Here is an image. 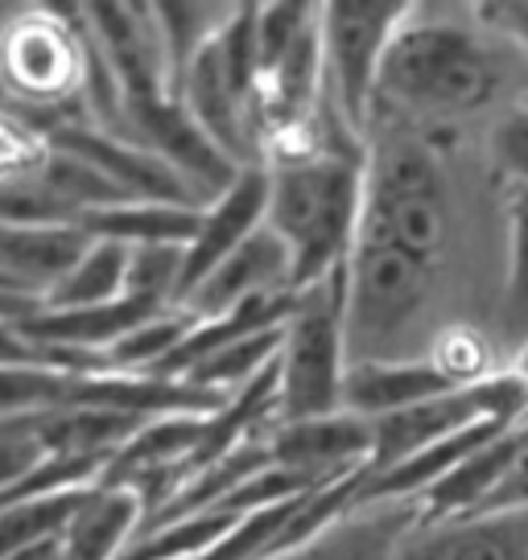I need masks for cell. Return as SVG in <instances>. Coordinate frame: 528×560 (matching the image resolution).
<instances>
[{
    "label": "cell",
    "mask_w": 528,
    "mask_h": 560,
    "mask_svg": "<svg viewBox=\"0 0 528 560\" xmlns=\"http://www.w3.org/2000/svg\"><path fill=\"white\" fill-rule=\"evenodd\" d=\"M508 54L479 25L471 4H413L388 46L376 107L413 124L479 116L508 91Z\"/></svg>",
    "instance_id": "6da1fadb"
},
{
    "label": "cell",
    "mask_w": 528,
    "mask_h": 560,
    "mask_svg": "<svg viewBox=\"0 0 528 560\" xmlns=\"http://www.w3.org/2000/svg\"><path fill=\"white\" fill-rule=\"evenodd\" d=\"M368 158L318 153L268 165V223L294 260V293L347 268L364 223Z\"/></svg>",
    "instance_id": "7a4b0ae2"
},
{
    "label": "cell",
    "mask_w": 528,
    "mask_h": 560,
    "mask_svg": "<svg viewBox=\"0 0 528 560\" xmlns=\"http://www.w3.org/2000/svg\"><path fill=\"white\" fill-rule=\"evenodd\" d=\"M359 240L388 244L438 268L455 240V207L441 158L422 137H384L368 149V198Z\"/></svg>",
    "instance_id": "3957f363"
},
{
    "label": "cell",
    "mask_w": 528,
    "mask_h": 560,
    "mask_svg": "<svg viewBox=\"0 0 528 560\" xmlns=\"http://www.w3.org/2000/svg\"><path fill=\"white\" fill-rule=\"evenodd\" d=\"M352 371L347 338V268L301 289L277 354V424L343 412Z\"/></svg>",
    "instance_id": "277c9868"
},
{
    "label": "cell",
    "mask_w": 528,
    "mask_h": 560,
    "mask_svg": "<svg viewBox=\"0 0 528 560\" xmlns=\"http://www.w3.org/2000/svg\"><path fill=\"white\" fill-rule=\"evenodd\" d=\"M438 289V268L371 240H355L347 260V338L352 363L401 359L405 338L425 314Z\"/></svg>",
    "instance_id": "5b68a950"
},
{
    "label": "cell",
    "mask_w": 528,
    "mask_h": 560,
    "mask_svg": "<svg viewBox=\"0 0 528 560\" xmlns=\"http://www.w3.org/2000/svg\"><path fill=\"white\" fill-rule=\"evenodd\" d=\"M413 4L397 0H335L322 4V67H326V104L343 124L368 140L376 116V88L388 46L405 25Z\"/></svg>",
    "instance_id": "8992f818"
},
{
    "label": "cell",
    "mask_w": 528,
    "mask_h": 560,
    "mask_svg": "<svg viewBox=\"0 0 528 560\" xmlns=\"http://www.w3.org/2000/svg\"><path fill=\"white\" fill-rule=\"evenodd\" d=\"M0 83L21 107L46 112L50 132L79 116H62L71 95H83V42L79 25L54 13H30L0 34Z\"/></svg>",
    "instance_id": "52a82bcc"
},
{
    "label": "cell",
    "mask_w": 528,
    "mask_h": 560,
    "mask_svg": "<svg viewBox=\"0 0 528 560\" xmlns=\"http://www.w3.org/2000/svg\"><path fill=\"white\" fill-rule=\"evenodd\" d=\"M46 144L91 161L128 202H170V207L207 210L191 182L177 174L170 161H161L153 149H145L137 140L107 137L100 128H91L88 120H71L62 128H54Z\"/></svg>",
    "instance_id": "ba28073f"
},
{
    "label": "cell",
    "mask_w": 528,
    "mask_h": 560,
    "mask_svg": "<svg viewBox=\"0 0 528 560\" xmlns=\"http://www.w3.org/2000/svg\"><path fill=\"white\" fill-rule=\"evenodd\" d=\"M371 420L355 412H335L318 420H294L268 429V457L282 470L301 474L310 487H335L371 462Z\"/></svg>",
    "instance_id": "9c48e42d"
},
{
    "label": "cell",
    "mask_w": 528,
    "mask_h": 560,
    "mask_svg": "<svg viewBox=\"0 0 528 560\" xmlns=\"http://www.w3.org/2000/svg\"><path fill=\"white\" fill-rule=\"evenodd\" d=\"M264 223H268V165H252L203 210L198 235L186 247V272H182L177 305L191 298L231 252H240Z\"/></svg>",
    "instance_id": "30bf717a"
},
{
    "label": "cell",
    "mask_w": 528,
    "mask_h": 560,
    "mask_svg": "<svg viewBox=\"0 0 528 560\" xmlns=\"http://www.w3.org/2000/svg\"><path fill=\"white\" fill-rule=\"evenodd\" d=\"M425 520L422 499H376L355 503L314 540L298 544L294 552L273 560H401L405 540Z\"/></svg>",
    "instance_id": "8fae6325"
},
{
    "label": "cell",
    "mask_w": 528,
    "mask_h": 560,
    "mask_svg": "<svg viewBox=\"0 0 528 560\" xmlns=\"http://www.w3.org/2000/svg\"><path fill=\"white\" fill-rule=\"evenodd\" d=\"M277 293H294V260H289L282 240L268 228H261L240 252H231L177 310L191 314L194 322H215V317L231 314L244 301L277 298Z\"/></svg>",
    "instance_id": "7c38bea8"
},
{
    "label": "cell",
    "mask_w": 528,
    "mask_h": 560,
    "mask_svg": "<svg viewBox=\"0 0 528 560\" xmlns=\"http://www.w3.org/2000/svg\"><path fill=\"white\" fill-rule=\"evenodd\" d=\"M401 560H528V511H471L422 520Z\"/></svg>",
    "instance_id": "4fadbf2b"
},
{
    "label": "cell",
    "mask_w": 528,
    "mask_h": 560,
    "mask_svg": "<svg viewBox=\"0 0 528 560\" xmlns=\"http://www.w3.org/2000/svg\"><path fill=\"white\" fill-rule=\"evenodd\" d=\"M458 392V384L429 359H364L347 371V392H343V412H355L364 420H380L392 412H405L417 404L441 400Z\"/></svg>",
    "instance_id": "5bb4252c"
},
{
    "label": "cell",
    "mask_w": 528,
    "mask_h": 560,
    "mask_svg": "<svg viewBox=\"0 0 528 560\" xmlns=\"http://www.w3.org/2000/svg\"><path fill=\"white\" fill-rule=\"evenodd\" d=\"M88 247L91 235L83 228H0V277L21 293L50 301Z\"/></svg>",
    "instance_id": "9a60e30c"
},
{
    "label": "cell",
    "mask_w": 528,
    "mask_h": 560,
    "mask_svg": "<svg viewBox=\"0 0 528 560\" xmlns=\"http://www.w3.org/2000/svg\"><path fill=\"white\" fill-rule=\"evenodd\" d=\"M145 527V503L133 490L91 487L58 540V560H120Z\"/></svg>",
    "instance_id": "2e32d148"
},
{
    "label": "cell",
    "mask_w": 528,
    "mask_h": 560,
    "mask_svg": "<svg viewBox=\"0 0 528 560\" xmlns=\"http://www.w3.org/2000/svg\"><path fill=\"white\" fill-rule=\"evenodd\" d=\"M149 417L104 408V404H67L37 412V433L46 454L54 457H88V462H112L128 441L141 433Z\"/></svg>",
    "instance_id": "e0dca14e"
},
{
    "label": "cell",
    "mask_w": 528,
    "mask_h": 560,
    "mask_svg": "<svg viewBox=\"0 0 528 560\" xmlns=\"http://www.w3.org/2000/svg\"><path fill=\"white\" fill-rule=\"evenodd\" d=\"M203 223V210L170 207V202H124L95 210L83 219L91 240L120 247H191Z\"/></svg>",
    "instance_id": "ac0fdd59"
},
{
    "label": "cell",
    "mask_w": 528,
    "mask_h": 560,
    "mask_svg": "<svg viewBox=\"0 0 528 560\" xmlns=\"http://www.w3.org/2000/svg\"><path fill=\"white\" fill-rule=\"evenodd\" d=\"M495 334L512 354L528 347V186L504 182V280L495 298Z\"/></svg>",
    "instance_id": "d6986e66"
},
{
    "label": "cell",
    "mask_w": 528,
    "mask_h": 560,
    "mask_svg": "<svg viewBox=\"0 0 528 560\" xmlns=\"http://www.w3.org/2000/svg\"><path fill=\"white\" fill-rule=\"evenodd\" d=\"M0 228H83V214L54 190L37 158L0 177Z\"/></svg>",
    "instance_id": "ffe728a7"
},
{
    "label": "cell",
    "mask_w": 528,
    "mask_h": 560,
    "mask_svg": "<svg viewBox=\"0 0 528 560\" xmlns=\"http://www.w3.org/2000/svg\"><path fill=\"white\" fill-rule=\"evenodd\" d=\"M128 298V247L91 240L83 260L71 268V277L50 293L46 305L54 310H83V305H112Z\"/></svg>",
    "instance_id": "44dd1931"
},
{
    "label": "cell",
    "mask_w": 528,
    "mask_h": 560,
    "mask_svg": "<svg viewBox=\"0 0 528 560\" xmlns=\"http://www.w3.org/2000/svg\"><path fill=\"white\" fill-rule=\"evenodd\" d=\"M88 490L54 494V499L4 503L0 508V557H18V552H34V548L62 540V532H67V524H71V515L79 511Z\"/></svg>",
    "instance_id": "7402d4cb"
},
{
    "label": "cell",
    "mask_w": 528,
    "mask_h": 560,
    "mask_svg": "<svg viewBox=\"0 0 528 560\" xmlns=\"http://www.w3.org/2000/svg\"><path fill=\"white\" fill-rule=\"evenodd\" d=\"M425 354H429L458 387L483 384V380L500 375V368H495V338L471 330V326H446V330H438L429 338Z\"/></svg>",
    "instance_id": "603a6c76"
},
{
    "label": "cell",
    "mask_w": 528,
    "mask_h": 560,
    "mask_svg": "<svg viewBox=\"0 0 528 560\" xmlns=\"http://www.w3.org/2000/svg\"><path fill=\"white\" fill-rule=\"evenodd\" d=\"M186 247H128V298L177 310Z\"/></svg>",
    "instance_id": "cb8c5ba5"
},
{
    "label": "cell",
    "mask_w": 528,
    "mask_h": 560,
    "mask_svg": "<svg viewBox=\"0 0 528 560\" xmlns=\"http://www.w3.org/2000/svg\"><path fill=\"white\" fill-rule=\"evenodd\" d=\"M46 445L37 433V412L25 417H0V494L18 487L25 474H34L46 462Z\"/></svg>",
    "instance_id": "d4e9b609"
},
{
    "label": "cell",
    "mask_w": 528,
    "mask_h": 560,
    "mask_svg": "<svg viewBox=\"0 0 528 560\" xmlns=\"http://www.w3.org/2000/svg\"><path fill=\"white\" fill-rule=\"evenodd\" d=\"M487 153H492L495 174L508 186H528V107L512 104L495 112L487 128Z\"/></svg>",
    "instance_id": "484cf974"
},
{
    "label": "cell",
    "mask_w": 528,
    "mask_h": 560,
    "mask_svg": "<svg viewBox=\"0 0 528 560\" xmlns=\"http://www.w3.org/2000/svg\"><path fill=\"white\" fill-rule=\"evenodd\" d=\"M479 25L504 42L512 54H520L528 62V0H512V4H471Z\"/></svg>",
    "instance_id": "4316f807"
},
{
    "label": "cell",
    "mask_w": 528,
    "mask_h": 560,
    "mask_svg": "<svg viewBox=\"0 0 528 560\" xmlns=\"http://www.w3.org/2000/svg\"><path fill=\"white\" fill-rule=\"evenodd\" d=\"M0 368H46V363L13 326L0 322Z\"/></svg>",
    "instance_id": "83f0119b"
},
{
    "label": "cell",
    "mask_w": 528,
    "mask_h": 560,
    "mask_svg": "<svg viewBox=\"0 0 528 560\" xmlns=\"http://www.w3.org/2000/svg\"><path fill=\"white\" fill-rule=\"evenodd\" d=\"M0 560H58V544L34 548V552H18V557H0Z\"/></svg>",
    "instance_id": "f1b7e54d"
},
{
    "label": "cell",
    "mask_w": 528,
    "mask_h": 560,
    "mask_svg": "<svg viewBox=\"0 0 528 560\" xmlns=\"http://www.w3.org/2000/svg\"><path fill=\"white\" fill-rule=\"evenodd\" d=\"M9 289H13V284H9V280L0 277V293H9ZM18 293H21V289H18Z\"/></svg>",
    "instance_id": "f546056e"
},
{
    "label": "cell",
    "mask_w": 528,
    "mask_h": 560,
    "mask_svg": "<svg viewBox=\"0 0 528 560\" xmlns=\"http://www.w3.org/2000/svg\"><path fill=\"white\" fill-rule=\"evenodd\" d=\"M516 104H525V107H528V91H525V95H520V100H516Z\"/></svg>",
    "instance_id": "4dcf8cb0"
}]
</instances>
